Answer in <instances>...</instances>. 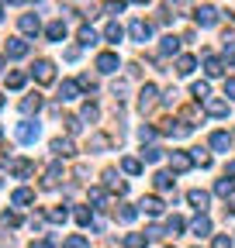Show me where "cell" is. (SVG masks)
I'll use <instances>...</instances> for the list:
<instances>
[{
  "label": "cell",
  "mask_w": 235,
  "mask_h": 248,
  "mask_svg": "<svg viewBox=\"0 0 235 248\" xmlns=\"http://www.w3.org/2000/svg\"><path fill=\"white\" fill-rule=\"evenodd\" d=\"M156 190H163V193L173 190V176L169 172H156Z\"/></svg>",
  "instance_id": "obj_33"
},
{
  "label": "cell",
  "mask_w": 235,
  "mask_h": 248,
  "mask_svg": "<svg viewBox=\"0 0 235 248\" xmlns=\"http://www.w3.org/2000/svg\"><path fill=\"white\" fill-rule=\"evenodd\" d=\"M135 4H145V0H135Z\"/></svg>",
  "instance_id": "obj_57"
},
{
  "label": "cell",
  "mask_w": 235,
  "mask_h": 248,
  "mask_svg": "<svg viewBox=\"0 0 235 248\" xmlns=\"http://www.w3.org/2000/svg\"><path fill=\"white\" fill-rule=\"evenodd\" d=\"M211 248H232V238H228V234H215Z\"/></svg>",
  "instance_id": "obj_45"
},
{
  "label": "cell",
  "mask_w": 235,
  "mask_h": 248,
  "mask_svg": "<svg viewBox=\"0 0 235 248\" xmlns=\"http://www.w3.org/2000/svg\"><path fill=\"white\" fill-rule=\"evenodd\" d=\"M221 52H225L228 62L235 59V35H225V38H221Z\"/></svg>",
  "instance_id": "obj_36"
},
{
  "label": "cell",
  "mask_w": 235,
  "mask_h": 248,
  "mask_svg": "<svg viewBox=\"0 0 235 248\" xmlns=\"http://www.w3.org/2000/svg\"><path fill=\"white\" fill-rule=\"evenodd\" d=\"M38 107H42V97L38 93H28V97L21 100V114L28 117V114H38Z\"/></svg>",
  "instance_id": "obj_19"
},
{
  "label": "cell",
  "mask_w": 235,
  "mask_h": 248,
  "mask_svg": "<svg viewBox=\"0 0 235 248\" xmlns=\"http://www.w3.org/2000/svg\"><path fill=\"white\" fill-rule=\"evenodd\" d=\"M45 217H49L52 224H66V217H69V210H66V207H52V210H49Z\"/></svg>",
  "instance_id": "obj_31"
},
{
  "label": "cell",
  "mask_w": 235,
  "mask_h": 248,
  "mask_svg": "<svg viewBox=\"0 0 235 248\" xmlns=\"http://www.w3.org/2000/svg\"><path fill=\"white\" fill-rule=\"evenodd\" d=\"M0 141H4V128H0Z\"/></svg>",
  "instance_id": "obj_55"
},
{
  "label": "cell",
  "mask_w": 235,
  "mask_h": 248,
  "mask_svg": "<svg viewBox=\"0 0 235 248\" xmlns=\"http://www.w3.org/2000/svg\"><path fill=\"white\" fill-rule=\"evenodd\" d=\"M14 135H17V141H21V145H35V141H38V135H42V128H38V121H21Z\"/></svg>",
  "instance_id": "obj_1"
},
{
  "label": "cell",
  "mask_w": 235,
  "mask_h": 248,
  "mask_svg": "<svg viewBox=\"0 0 235 248\" xmlns=\"http://www.w3.org/2000/svg\"><path fill=\"white\" fill-rule=\"evenodd\" d=\"M76 97H80V83L76 79H66L59 86V100H76Z\"/></svg>",
  "instance_id": "obj_18"
},
{
  "label": "cell",
  "mask_w": 235,
  "mask_h": 248,
  "mask_svg": "<svg viewBox=\"0 0 235 248\" xmlns=\"http://www.w3.org/2000/svg\"><path fill=\"white\" fill-rule=\"evenodd\" d=\"M63 248H86V238H83V234H73V238H66Z\"/></svg>",
  "instance_id": "obj_44"
},
{
  "label": "cell",
  "mask_w": 235,
  "mask_h": 248,
  "mask_svg": "<svg viewBox=\"0 0 235 248\" xmlns=\"http://www.w3.org/2000/svg\"><path fill=\"white\" fill-rule=\"evenodd\" d=\"M190 162H194V166H201V169H211V155H208V152H201V148H194Z\"/></svg>",
  "instance_id": "obj_30"
},
{
  "label": "cell",
  "mask_w": 235,
  "mask_h": 248,
  "mask_svg": "<svg viewBox=\"0 0 235 248\" xmlns=\"http://www.w3.org/2000/svg\"><path fill=\"white\" fill-rule=\"evenodd\" d=\"M11 172H14L17 179H24V176H32V162H24V159H21V162H11Z\"/></svg>",
  "instance_id": "obj_34"
},
{
  "label": "cell",
  "mask_w": 235,
  "mask_h": 248,
  "mask_svg": "<svg viewBox=\"0 0 235 248\" xmlns=\"http://www.w3.org/2000/svg\"><path fill=\"white\" fill-rule=\"evenodd\" d=\"M190 231H194L197 238H204V234H211V217H208V214H197L194 221H190Z\"/></svg>",
  "instance_id": "obj_10"
},
{
  "label": "cell",
  "mask_w": 235,
  "mask_h": 248,
  "mask_svg": "<svg viewBox=\"0 0 235 248\" xmlns=\"http://www.w3.org/2000/svg\"><path fill=\"white\" fill-rule=\"evenodd\" d=\"M0 17H4V7H0Z\"/></svg>",
  "instance_id": "obj_58"
},
{
  "label": "cell",
  "mask_w": 235,
  "mask_h": 248,
  "mask_svg": "<svg viewBox=\"0 0 235 248\" xmlns=\"http://www.w3.org/2000/svg\"><path fill=\"white\" fill-rule=\"evenodd\" d=\"M145 214H149V217H159L163 214V200L159 197H142V203H138Z\"/></svg>",
  "instance_id": "obj_16"
},
{
  "label": "cell",
  "mask_w": 235,
  "mask_h": 248,
  "mask_svg": "<svg viewBox=\"0 0 235 248\" xmlns=\"http://www.w3.org/2000/svg\"><path fill=\"white\" fill-rule=\"evenodd\" d=\"M184 231V221L180 217H166V234H180Z\"/></svg>",
  "instance_id": "obj_40"
},
{
  "label": "cell",
  "mask_w": 235,
  "mask_h": 248,
  "mask_svg": "<svg viewBox=\"0 0 235 248\" xmlns=\"http://www.w3.org/2000/svg\"><path fill=\"white\" fill-rule=\"evenodd\" d=\"M232 214H235V200H232Z\"/></svg>",
  "instance_id": "obj_56"
},
{
  "label": "cell",
  "mask_w": 235,
  "mask_h": 248,
  "mask_svg": "<svg viewBox=\"0 0 235 248\" xmlns=\"http://www.w3.org/2000/svg\"><path fill=\"white\" fill-rule=\"evenodd\" d=\"M0 107H4V93H0Z\"/></svg>",
  "instance_id": "obj_53"
},
{
  "label": "cell",
  "mask_w": 235,
  "mask_h": 248,
  "mask_svg": "<svg viewBox=\"0 0 235 248\" xmlns=\"http://www.w3.org/2000/svg\"><path fill=\"white\" fill-rule=\"evenodd\" d=\"M121 169H125L128 176H138V172H142V162H138V159H121Z\"/></svg>",
  "instance_id": "obj_39"
},
{
  "label": "cell",
  "mask_w": 235,
  "mask_h": 248,
  "mask_svg": "<svg viewBox=\"0 0 235 248\" xmlns=\"http://www.w3.org/2000/svg\"><path fill=\"white\" fill-rule=\"evenodd\" d=\"M4 4H21V0H4Z\"/></svg>",
  "instance_id": "obj_52"
},
{
  "label": "cell",
  "mask_w": 235,
  "mask_h": 248,
  "mask_svg": "<svg viewBox=\"0 0 235 248\" xmlns=\"http://www.w3.org/2000/svg\"><path fill=\"white\" fill-rule=\"evenodd\" d=\"M121 11H125V0H107V4H104V14H111V17L121 14Z\"/></svg>",
  "instance_id": "obj_41"
},
{
  "label": "cell",
  "mask_w": 235,
  "mask_h": 248,
  "mask_svg": "<svg viewBox=\"0 0 235 248\" xmlns=\"http://www.w3.org/2000/svg\"><path fill=\"white\" fill-rule=\"evenodd\" d=\"M204 110H208L211 117H228V100H221V97H208V100H204Z\"/></svg>",
  "instance_id": "obj_6"
},
{
  "label": "cell",
  "mask_w": 235,
  "mask_h": 248,
  "mask_svg": "<svg viewBox=\"0 0 235 248\" xmlns=\"http://www.w3.org/2000/svg\"><path fill=\"white\" fill-rule=\"evenodd\" d=\"M80 45H86V48H90V45H97V31L83 24V28H80Z\"/></svg>",
  "instance_id": "obj_29"
},
{
  "label": "cell",
  "mask_w": 235,
  "mask_h": 248,
  "mask_svg": "<svg viewBox=\"0 0 235 248\" xmlns=\"http://www.w3.org/2000/svg\"><path fill=\"white\" fill-rule=\"evenodd\" d=\"M190 93H194L197 100H208V97H211V86H208V83H194V86H190Z\"/></svg>",
  "instance_id": "obj_37"
},
{
  "label": "cell",
  "mask_w": 235,
  "mask_h": 248,
  "mask_svg": "<svg viewBox=\"0 0 235 248\" xmlns=\"http://www.w3.org/2000/svg\"><path fill=\"white\" fill-rule=\"evenodd\" d=\"M104 38H107L111 45H118V42H121V38H125V28H121V24H118V21H111V24L104 28Z\"/></svg>",
  "instance_id": "obj_22"
},
{
  "label": "cell",
  "mask_w": 235,
  "mask_h": 248,
  "mask_svg": "<svg viewBox=\"0 0 235 248\" xmlns=\"http://www.w3.org/2000/svg\"><path fill=\"white\" fill-rule=\"evenodd\" d=\"M0 69H4V55H0Z\"/></svg>",
  "instance_id": "obj_54"
},
{
  "label": "cell",
  "mask_w": 235,
  "mask_h": 248,
  "mask_svg": "<svg viewBox=\"0 0 235 248\" xmlns=\"http://www.w3.org/2000/svg\"><path fill=\"white\" fill-rule=\"evenodd\" d=\"M32 76H35L38 83H52V79H55V66H52L49 59H38L35 69H32Z\"/></svg>",
  "instance_id": "obj_4"
},
{
  "label": "cell",
  "mask_w": 235,
  "mask_h": 248,
  "mask_svg": "<svg viewBox=\"0 0 235 248\" xmlns=\"http://www.w3.org/2000/svg\"><path fill=\"white\" fill-rule=\"evenodd\" d=\"M11 203H14V207H28V203H35V193L28 190V186H21V190L11 193Z\"/></svg>",
  "instance_id": "obj_14"
},
{
  "label": "cell",
  "mask_w": 235,
  "mask_h": 248,
  "mask_svg": "<svg viewBox=\"0 0 235 248\" xmlns=\"http://www.w3.org/2000/svg\"><path fill=\"white\" fill-rule=\"evenodd\" d=\"M107 145H111V138H107V135H94V138H90V148H94V152H104Z\"/></svg>",
  "instance_id": "obj_42"
},
{
  "label": "cell",
  "mask_w": 235,
  "mask_h": 248,
  "mask_svg": "<svg viewBox=\"0 0 235 248\" xmlns=\"http://www.w3.org/2000/svg\"><path fill=\"white\" fill-rule=\"evenodd\" d=\"M90 200L94 203H104V190H90Z\"/></svg>",
  "instance_id": "obj_50"
},
{
  "label": "cell",
  "mask_w": 235,
  "mask_h": 248,
  "mask_svg": "<svg viewBox=\"0 0 235 248\" xmlns=\"http://www.w3.org/2000/svg\"><path fill=\"white\" fill-rule=\"evenodd\" d=\"M4 224L7 228H17V214H4Z\"/></svg>",
  "instance_id": "obj_49"
},
{
  "label": "cell",
  "mask_w": 235,
  "mask_h": 248,
  "mask_svg": "<svg viewBox=\"0 0 235 248\" xmlns=\"http://www.w3.org/2000/svg\"><path fill=\"white\" fill-rule=\"evenodd\" d=\"M194 66H197V59H194V55H180V59H176V73H180V76H190Z\"/></svg>",
  "instance_id": "obj_25"
},
{
  "label": "cell",
  "mask_w": 235,
  "mask_h": 248,
  "mask_svg": "<svg viewBox=\"0 0 235 248\" xmlns=\"http://www.w3.org/2000/svg\"><path fill=\"white\" fill-rule=\"evenodd\" d=\"M73 217H76V224H83V228H86V224L94 221V210H90V207H76V214H73Z\"/></svg>",
  "instance_id": "obj_35"
},
{
  "label": "cell",
  "mask_w": 235,
  "mask_h": 248,
  "mask_svg": "<svg viewBox=\"0 0 235 248\" xmlns=\"http://www.w3.org/2000/svg\"><path fill=\"white\" fill-rule=\"evenodd\" d=\"M59 179H63V166L52 162V166H49V172H45V179H42V186H45V190H55Z\"/></svg>",
  "instance_id": "obj_12"
},
{
  "label": "cell",
  "mask_w": 235,
  "mask_h": 248,
  "mask_svg": "<svg viewBox=\"0 0 235 248\" xmlns=\"http://www.w3.org/2000/svg\"><path fill=\"white\" fill-rule=\"evenodd\" d=\"M4 55H7V59H21V55H28V42H24V38H7Z\"/></svg>",
  "instance_id": "obj_7"
},
{
  "label": "cell",
  "mask_w": 235,
  "mask_h": 248,
  "mask_svg": "<svg viewBox=\"0 0 235 248\" xmlns=\"http://www.w3.org/2000/svg\"><path fill=\"white\" fill-rule=\"evenodd\" d=\"M176 52H180V38H176V35H166L163 45H159V55H176Z\"/></svg>",
  "instance_id": "obj_24"
},
{
  "label": "cell",
  "mask_w": 235,
  "mask_h": 248,
  "mask_svg": "<svg viewBox=\"0 0 235 248\" xmlns=\"http://www.w3.org/2000/svg\"><path fill=\"white\" fill-rule=\"evenodd\" d=\"M101 117V110H97V104H83V110H80V121H86V124H94Z\"/></svg>",
  "instance_id": "obj_28"
},
{
  "label": "cell",
  "mask_w": 235,
  "mask_h": 248,
  "mask_svg": "<svg viewBox=\"0 0 235 248\" xmlns=\"http://www.w3.org/2000/svg\"><path fill=\"white\" fill-rule=\"evenodd\" d=\"M225 97H228V100H235V76H228V79H225Z\"/></svg>",
  "instance_id": "obj_47"
},
{
  "label": "cell",
  "mask_w": 235,
  "mask_h": 248,
  "mask_svg": "<svg viewBox=\"0 0 235 248\" xmlns=\"http://www.w3.org/2000/svg\"><path fill=\"white\" fill-rule=\"evenodd\" d=\"M149 245V234H125L121 238V248H145Z\"/></svg>",
  "instance_id": "obj_26"
},
{
  "label": "cell",
  "mask_w": 235,
  "mask_h": 248,
  "mask_svg": "<svg viewBox=\"0 0 235 248\" xmlns=\"http://www.w3.org/2000/svg\"><path fill=\"white\" fill-rule=\"evenodd\" d=\"M104 183H107V190H114V193H128V183H125V179H118L114 169L104 172Z\"/></svg>",
  "instance_id": "obj_13"
},
{
  "label": "cell",
  "mask_w": 235,
  "mask_h": 248,
  "mask_svg": "<svg viewBox=\"0 0 235 248\" xmlns=\"http://www.w3.org/2000/svg\"><path fill=\"white\" fill-rule=\"evenodd\" d=\"M152 104H156V86H152V83H145V86H142V93H138V110L145 114Z\"/></svg>",
  "instance_id": "obj_8"
},
{
  "label": "cell",
  "mask_w": 235,
  "mask_h": 248,
  "mask_svg": "<svg viewBox=\"0 0 235 248\" xmlns=\"http://www.w3.org/2000/svg\"><path fill=\"white\" fill-rule=\"evenodd\" d=\"M187 200H190V207H197L201 214L208 210V203H211V197L204 193V190H190V193H187Z\"/></svg>",
  "instance_id": "obj_15"
},
{
  "label": "cell",
  "mask_w": 235,
  "mask_h": 248,
  "mask_svg": "<svg viewBox=\"0 0 235 248\" xmlns=\"http://www.w3.org/2000/svg\"><path fill=\"white\" fill-rule=\"evenodd\" d=\"M24 79H28L24 73H11V76H7V86H11V90H21V86H24Z\"/></svg>",
  "instance_id": "obj_43"
},
{
  "label": "cell",
  "mask_w": 235,
  "mask_h": 248,
  "mask_svg": "<svg viewBox=\"0 0 235 248\" xmlns=\"http://www.w3.org/2000/svg\"><path fill=\"white\" fill-rule=\"evenodd\" d=\"M80 124H83L80 117H66V131H69V135H76V131H80Z\"/></svg>",
  "instance_id": "obj_46"
},
{
  "label": "cell",
  "mask_w": 235,
  "mask_h": 248,
  "mask_svg": "<svg viewBox=\"0 0 235 248\" xmlns=\"http://www.w3.org/2000/svg\"><path fill=\"white\" fill-rule=\"evenodd\" d=\"M142 159H145V162H159V159H163V148H156V145L142 148Z\"/></svg>",
  "instance_id": "obj_38"
},
{
  "label": "cell",
  "mask_w": 235,
  "mask_h": 248,
  "mask_svg": "<svg viewBox=\"0 0 235 248\" xmlns=\"http://www.w3.org/2000/svg\"><path fill=\"white\" fill-rule=\"evenodd\" d=\"M118 52H101L97 55V73H118Z\"/></svg>",
  "instance_id": "obj_5"
},
{
  "label": "cell",
  "mask_w": 235,
  "mask_h": 248,
  "mask_svg": "<svg viewBox=\"0 0 235 248\" xmlns=\"http://www.w3.org/2000/svg\"><path fill=\"white\" fill-rule=\"evenodd\" d=\"M225 176H232V179H235V162H232V166H228V172H225Z\"/></svg>",
  "instance_id": "obj_51"
},
{
  "label": "cell",
  "mask_w": 235,
  "mask_h": 248,
  "mask_svg": "<svg viewBox=\"0 0 235 248\" xmlns=\"http://www.w3.org/2000/svg\"><path fill=\"white\" fill-rule=\"evenodd\" d=\"M128 35H132L135 42H149V38H152V24L142 21V17H135V21L128 24Z\"/></svg>",
  "instance_id": "obj_3"
},
{
  "label": "cell",
  "mask_w": 235,
  "mask_h": 248,
  "mask_svg": "<svg viewBox=\"0 0 235 248\" xmlns=\"http://www.w3.org/2000/svg\"><path fill=\"white\" fill-rule=\"evenodd\" d=\"M135 217H138V210H135L132 203H121V210H118V221H125V224H132Z\"/></svg>",
  "instance_id": "obj_32"
},
{
  "label": "cell",
  "mask_w": 235,
  "mask_h": 248,
  "mask_svg": "<svg viewBox=\"0 0 235 248\" xmlns=\"http://www.w3.org/2000/svg\"><path fill=\"white\" fill-rule=\"evenodd\" d=\"M138 138H142V141H149V138H156V128H142V131H138Z\"/></svg>",
  "instance_id": "obj_48"
},
{
  "label": "cell",
  "mask_w": 235,
  "mask_h": 248,
  "mask_svg": "<svg viewBox=\"0 0 235 248\" xmlns=\"http://www.w3.org/2000/svg\"><path fill=\"white\" fill-rule=\"evenodd\" d=\"M169 166H173V172H187L194 162H190L187 152H169Z\"/></svg>",
  "instance_id": "obj_9"
},
{
  "label": "cell",
  "mask_w": 235,
  "mask_h": 248,
  "mask_svg": "<svg viewBox=\"0 0 235 248\" xmlns=\"http://www.w3.org/2000/svg\"><path fill=\"white\" fill-rule=\"evenodd\" d=\"M45 35H49V42H63V38H66V24H63V21H52V24L45 28Z\"/></svg>",
  "instance_id": "obj_23"
},
{
  "label": "cell",
  "mask_w": 235,
  "mask_h": 248,
  "mask_svg": "<svg viewBox=\"0 0 235 248\" xmlns=\"http://www.w3.org/2000/svg\"><path fill=\"white\" fill-rule=\"evenodd\" d=\"M215 193H218V197H225V200H228V197H232V193H235V179H232V176H221V179H218V183H215Z\"/></svg>",
  "instance_id": "obj_21"
},
{
  "label": "cell",
  "mask_w": 235,
  "mask_h": 248,
  "mask_svg": "<svg viewBox=\"0 0 235 248\" xmlns=\"http://www.w3.org/2000/svg\"><path fill=\"white\" fill-rule=\"evenodd\" d=\"M194 21H197V28H215L218 24V7H211V4L197 7L194 11Z\"/></svg>",
  "instance_id": "obj_2"
},
{
  "label": "cell",
  "mask_w": 235,
  "mask_h": 248,
  "mask_svg": "<svg viewBox=\"0 0 235 248\" xmlns=\"http://www.w3.org/2000/svg\"><path fill=\"white\" fill-rule=\"evenodd\" d=\"M204 69H208V76H221L225 73V62L218 55H208V59H204Z\"/></svg>",
  "instance_id": "obj_27"
},
{
  "label": "cell",
  "mask_w": 235,
  "mask_h": 248,
  "mask_svg": "<svg viewBox=\"0 0 235 248\" xmlns=\"http://www.w3.org/2000/svg\"><path fill=\"white\" fill-rule=\"evenodd\" d=\"M211 148H215V152H228V148H232V135H228V131H215V135H211Z\"/></svg>",
  "instance_id": "obj_20"
},
{
  "label": "cell",
  "mask_w": 235,
  "mask_h": 248,
  "mask_svg": "<svg viewBox=\"0 0 235 248\" xmlns=\"http://www.w3.org/2000/svg\"><path fill=\"white\" fill-rule=\"evenodd\" d=\"M73 152H76L73 138H55V141H52V155H63V159H69Z\"/></svg>",
  "instance_id": "obj_11"
},
{
  "label": "cell",
  "mask_w": 235,
  "mask_h": 248,
  "mask_svg": "<svg viewBox=\"0 0 235 248\" xmlns=\"http://www.w3.org/2000/svg\"><path fill=\"white\" fill-rule=\"evenodd\" d=\"M21 31H24V35H38V31H42V24H38V17L35 14H21Z\"/></svg>",
  "instance_id": "obj_17"
}]
</instances>
